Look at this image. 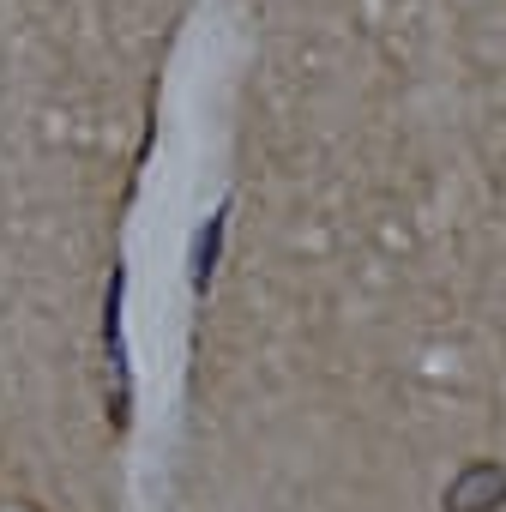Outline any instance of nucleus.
<instances>
[{
	"instance_id": "1",
	"label": "nucleus",
	"mask_w": 506,
	"mask_h": 512,
	"mask_svg": "<svg viewBox=\"0 0 506 512\" xmlns=\"http://www.w3.org/2000/svg\"><path fill=\"white\" fill-rule=\"evenodd\" d=\"M500 500H506V470H500L494 458L464 464V470L452 476V488H446V512H494Z\"/></svg>"
}]
</instances>
